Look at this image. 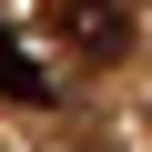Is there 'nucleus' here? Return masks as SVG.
<instances>
[{
  "instance_id": "nucleus-1",
  "label": "nucleus",
  "mask_w": 152,
  "mask_h": 152,
  "mask_svg": "<svg viewBox=\"0 0 152 152\" xmlns=\"http://www.w3.org/2000/svg\"><path fill=\"white\" fill-rule=\"evenodd\" d=\"M51 31H61V51H81V61H112V51L132 41V20L112 10V0H61Z\"/></svg>"
},
{
  "instance_id": "nucleus-2",
  "label": "nucleus",
  "mask_w": 152,
  "mask_h": 152,
  "mask_svg": "<svg viewBox=\"0 0 152 152\" xmlns=\"http://www.w3.org/2000/svg\"><path fill=\"white\" fill-rule=\"evenodd\" d=\"M0 102H51V71L31 61V41L0 20Z\"/></svg>"
},
{
  "instance_id": "nucleus-3",
  "label": "nucleus",
  "mask_w": 152,
  "mask_h": 152,
  "mask_svg": "<svg viewBox=\"0 0 152 152\" xmlns=\"http://www.w3.org/2000/svg\"><path fill=\"white\" fill-rule=\"evenodd\" d=\"M91 152H102V142H91Z\"/></svg>"
}]
</instances>
